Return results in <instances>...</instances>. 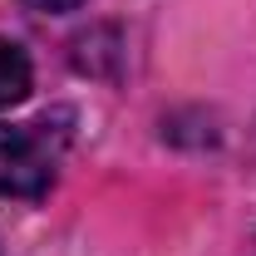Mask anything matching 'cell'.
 I'll return each mask as SVG.
<instances>
[{"mask_svg":"<svg viewBox=\"0 0 256 256\" xmlns=\"http://www.w3.org/2000/svg\"><path fill=\"white\" fill-rule=\"evenodd\" d=\"M69 114H44L30 124H0V192L40 197L50 192L69 148Z\"/></svg>","mask_w":256,"mask_h":256,"instance_id":"obj_1","label":"cell"},{"mask_svg":"<svg viewBox=\"0 0 256 256\" xmlns=\"http://www.w3.org/2000/svg\"><path fill=\"white\" fill-rule=\"evenodd\" d=\"M30 10H44V15H64V10H79L84 0H25Z\"/></svg>","mask_w":256,"mask_h":256,"instance_id":"obj_3","label":"cell"},{"mask_svg":"<svg viewBox=\"0 0 256 256\" xmlns=\"http://www.w3.org/2000/svg\"><path fill=\"white\" fill-rule=\"evenodd\" d=\"M25 94H30V60H25L20 44L0 40V108L20 104Z\"/></svg>","mask_w":256,"mask_h":256,"instance_id":"obj_2","label":"cell"}]
</instances>
